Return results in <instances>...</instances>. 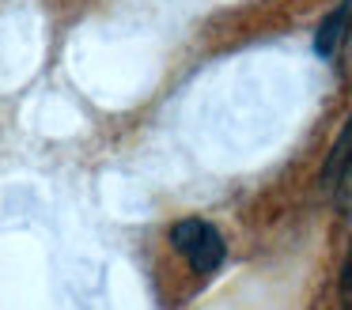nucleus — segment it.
Instances as JSON below:
<instances>
[{
    "instance_id": "1",
    "label": "nucleus",
    "mask_w": 352,
    "mask_h": 310,
    "mask_svg": "<svg viewBox=\"0 0 352 310\" xmlns=\"http://www.w3.org/2000/svg\"><path fill=\"white\" fill-rule=\"evenodd\" d=\"M170 246H175L178 254L186 257V265H190L193 272H201V276L220 269L223 254H228L223 234L216 231L208 219H197V216H186L170 227Z\"/></svg>"
},
{
    "instance_id": "2",
    "label": "nucleus",
    "mask_w": 352,
    "mask_h": 310,
    "mask_svg": "<svg viewBox=\"0 0 352 310\" xmlns=\"http://www.w3.org/2000/svg\"><path fill=\"white\" fill-rule=\"evenodd\" d=\"M344 49H352V0H341L314 30V53L322 60H337Z\"/></svg>"
},
{
    "instance_id": "3",
    "label": "nucleus",
    "mask_w": 352,
    "mask_h": 310,
    "mask_svg": "<svg viewBox=\"0 0 352 310\" xmlns=\"http://www.w3.org/2000/svg\"><path fill=\"white\" fill-rule=\"evenodd\" d=\"M349 181H352V113L341 125L337 144L326 155V166H322V189H326L329 197H337V189H344Z\"/></svg>"
},
{
    "instance_id": "4",
    "label": "nucleus",
    "mask_w": 352,
    "mask_h": 310,
    "mask_svg": "<svg viewBox=\"0 0 352 310\" xmlns=\"http://www.w3.org/2000/svg\"><path fill=\"white\" fill-rule=\"evenodd\" d=\"M341 302L352 307V246L344 254V265H341Z\"/></svg>"
}]
</instances>
